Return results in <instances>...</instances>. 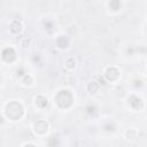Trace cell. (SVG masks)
Listing matches in <instances>:
<instances>
[{
    "label": "cell",
    "instance_id": "6da1fadb",
    "mask_svg": "<svg viewBox=\"0 0 147 147\" xmlns=\"http://www.w3.org/2000/svg\"><path fill=\"white\" fill-rule=\"evenodd\" d=\"M2 113L9 121H13V122L20 121L24 116V107L21 102L13 100V101L7 102L3 106Z\"/></svg>",
    "mask_w": 147,
    "mask_h": 147
},
{
    "label": "cell",
    "instance_id": "7a4b0ae2",
    "mask_svg": "<svg viewBox=\"0 0 147 147\" xmlns=\"http://www.w3.org/2000/svg\"><path fill=\"white\" fill-rule=\"evenodd\" d=\"M74 103V95L70 90L61 88L54 94V105L59 109H69Z\"/></svg>",
    "mask_w": 147,
    "mask_h": 147
},
{
    "label": "cell",
    "instance_id": "3957f363",
    "mask_svg": "<svg viewBox=\"0 0 147 147\" xmlns=\"http://www.w3.org/2000/svg\"><path fill=\"white\" fill-rule=\"evenodd\" d=\"M119 75H121V72H119V69H118L117 67H115V65H109V67L105 68L102 76H103V78H105L107 82L114 83V82L118 80Z\"/></svg>",
    "mask_w": 147,
    "mask_h": 147
},
{
    "label": "cell",
    "instance_id": "277c9868",
    "mask_svg": "<svg viewBox=\"0 0 147 147\" xmlns=\"http://www.w3.org/2000/svg\"><path fill=\"white\" fill-rule=\"evenodd\" d=\"M49 124L45 119H38L32 124V131L36 136H45L48 132Z\"/></svg>",
    "mask_w": 147,
    "mask_h": 147
},
{
    "label": "cell",
    "instance_id": "5b68a950",
    "mask_svg": "<svg viewBox=\"0 0 147 147\" xmlns=\"http://www.w3.org/2000/svg\"><path fill=\"white\" fill-rule=\"evenodd\" d=\"M1 59H2L3 62H7V63H13V62H15L16 59H17V54H16V51L14 49V47L7 46V47L2 48Z\"/></svg>",
    "mask_w": 147,
    "mask_h": 147
},
{
    "label": "cell",
    "instance_id": "8992f818",
    "mask_svg": "<svg viewBox=\"0 0 147 147\" xmlns=\"http://www.w3.org/2000/svg\"><path fill=\"white\" fill-rule=\"evenodd\" d=\"M127 103L133 111H141L144 109V101L137 94H131L127 98Z\"/></svg>",
    "mask_w": 147,
    "mask_h": 147
},
{
    "label": "cell",
    "instance_id": "52a82bcc",
    "mask_svg": "<svg viewBox=\"0 0 147 147\" xmlns=\"http://www.w3.org/2000/svg\"><path fill=\"white\" fill-rule=\"evenodd\" d=\"M33 103L39 109H45L48 106V98L44 94H38L33 98Z\"/></svg>",
    "mask_w": 147,
    "mask_h": 147
},
{
    "label": "cell",
    "instance_id": "ba28073f",
    "mask_svg": "<svg viewBox=\"0 0 147 147\" xmlns=\"http://www.w3.org/2000/svg\"><path fill=\"white\" fill-rule=\"evenodd\" d=\"M22 30H23V24H22L21 21H18V20L10 21V23H9V31L13 34H18V33L22 32Z\"/></svg>",
    "mask_w": 147,
    "mask_h": 147
},
{
    "label": "cell",
    "instance_id": "9c48e42d",
    "mask_svg": "<svg viewBox=\"0 0 147 147\" xmlns=\"http://www.w3.org/2000/svg\"><path fill=\"white\" fill-rule=\"evenodd\" d=\"M55 44H56V47H57V48H60V49H65V48H68V46H69V44H70V39H69L68 36L60 34V36L56 38Z\"/></svg>",
    "mask_w": 147,
    "mask_h": 147
},
{
    "label": "cell",
    "instance_id": "30bf717a",
    "mask_svg": "<svg viewBox=\"0 0 147 147\" xmlns=\"http://www.w3.org/2000/svg\"><path fill=\"white\" fill-rule=\"evenodd\" d=\"M21 79V84L23 85V86H31V85H33V83H34V77L31 75V74H25L22 78H20Z\"/></svg>",
    "mask_w": 147,
    "mask_h": 147
},
{
    "label": "cell",
    "instance_id": "8fae6325",
    "mask_svg": "<svg viewBox=\"0 0 147 147\" xmlns=\"http://www.w3.org/2000/svg\"><path fill=\"white\" fill-rule=\"evenodd\" d=\"M99 87H100V83H99L96 79H93V80H91V82L87 84V91H88L91 94L96 93L98 90H99Z\"/></svg>",
    "mask_w": 147,
    "mask_h": 147
},
{
    "label": "cell",
    "instance_id": "7c38bea8",
    "mask_svg": "<svg viewBox=\"0 0 147 147\" xmlns=\"http://www.w3.org/2000/svg\"><path fill=\"white\" fill-rule=\"evenodd\" d=\"M64 67L68 70H74L76 68V60H75V57L74 56H68L64 60Z\"/></svg>",
    "mask_w": 147,
    "mask_h": 147
},
{
    "label": "cell",
    "instance_id": "4fadbf2b",
    "mask_svg": "<svg viewBox=\"0 0 147 147\" xmlns=\"http://www.w3.org/2000/svg\"><path fill=\"white\" fill-rule=\"evenodd\" d=\"M124 136L130 140H134L138 136V131L136 129H127L124 131Z\"/></svg>",
    "mask_w": 147,
    "mask_h": 147
},
{
    "label": "cell",
    "instance_id": "5bb4252c",
    "mask_svg": "<svg viewBox=\"0 0 147 147\" xmlns=\"http://www.w3.org/2000/svg\"><path fill=\"white\" fill-rule=\"evenodd\" d=\"M108 6H109V8H110L113 11H118V10L121 9L122 3H121L119 1H117V0H114V1L108 2Z\"/></svg>",
    "mask_w": 147,
    "mask_h": 147
},
{
    "label": "cell",
    "instance_id": "9a60e30c",
    "mask_svg": "<svg viewBox=\"0 0 147 147\" xmlns=\"http://www.w3.org/2000/svg\"><path fill=\"white\" fill-rule=\"evenodd\" d=\"M59 145V140H57V138L56 137H51V138H48V140H47V146L48 147H56Z\"/></svg>",
    "mask_w": 147,
    "mask_h": 147
},
{
    "label": "cell",
    "instance_id": "2e32d148",
    "mask_svg": "<svg viewBox=\"0 0 147 147\" xmlns=\"http://www.w3.org/2000/svg\"><path fill=\"white\" fill-rule=\"evenodd\" d=\"M85 110H86V113L88 114V115H93L95 111H96V107H95V105H88L86 108H85Z\"/></svg>",
    "mask_w": 147,
    "mask_h": 147
},
{
    "label": "cell",
    "instance_id": "e0dca14e",
    "mask_svg": "<svg viewBox=\"0 0 147 147\" xmlns=\"http://www.w3.org/2000/svg\"><path fill=\"white\" fill-rule=\"evenodd\" d=\"M29 45H30V39L29 38H22L20 40V46L21 47L26 48V47H29Z\"/></svg>",
    "mask_w": 147,
    "mask_h": 147
},
{
    "label": "cell",
    "instance_id": "ac0fdd59",
    "mask_svg": "<svg viewBox=\"0 0 147 147\" xmlns=\"http://www.w3.org/2000/svg\"><path fill=\"white\" fill-rule=\"evenodd\" d=\"M25 74H28V72H25L24 68H22V67H21V68H18V69L16 70V76H17V77H20V78H22Z\"/></svg>",
    "mask_w": 147,
    "mask_h": 147
},
{
    "label": "cell",
    "instance_id": "d6986e66",
    "mask_svg": "<svg viewBox=\"0 0 147 147\" xmlns=\"http://www.w3.org/2000/svg\"><path fill=\"white\" fill-rule=\"evenodd\" d=\"M105 130H106V131H110V132H113V131L115 130V126H114V125H109V124H108V125H106V126H105Z\"/></svg>",
    "mask_w": 147,
    "mask_h": 147
},
{
    "label": "cell",
    "instance_id": "ffe728a7",
    "mask_svg": "<svg viewBox=\"0 0 147 147\" xmlns=\"http://www.w3.org/2000/svg\"><path fill=\"white\" fill-rule=\"evenodd\" d=\"M67 82H68L69 84H75L76 79H75V77H74V76H71V77H68V78H67Z\"/></svg>",
    "mask_w": 147,
    "mask_h": 147
},
{
    "label": "cell",
    "instance_id": "44dd1931",
    "mask_svg": "<svg viewBox=\"0 0 147 147\" xmlns=\"http://www.w3.org/2000/svg\"><path fill=\"white\" fill-rule=\"evenodd\" d=\"M22 147H37V146H36L33 142H25Z\"/></svg>",
    "mask_w": 147,
    "mask_h": 147
}]
</instances>
